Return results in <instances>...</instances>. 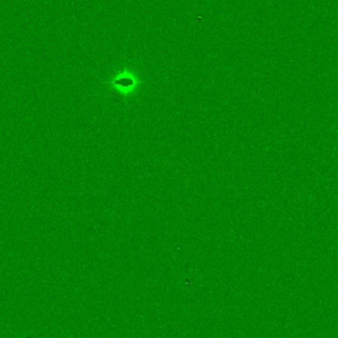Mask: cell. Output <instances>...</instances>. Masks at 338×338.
Wrapping results in <instances>:
<instances>
[{
	"label": "cell",
	"instance_id": "1",
	"mask_svg": "<svg viewBox=\"0 0 338 338\" xmlns=\"http://www.w3.org/2000/svg\"><path fill=\"white\" fill-rule=\"evenodd\" d=\"M140 82L141 81L134 73L124 70L122 73L113 77L111 84L120 93L128 94L135 91V89L139 86Z\"/></svg>",
	"mask_w": 338,
	"mask_h": 338
}]
</instances>
